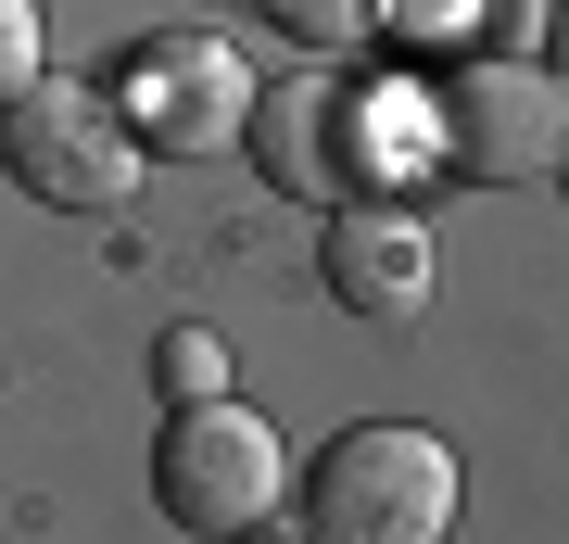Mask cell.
I'll list each match as a JSON object with an SVG mask.
<instances>
[{"label": "cell", "instance_id": "cell-1", "mask_svg": "<svg viewBox=\"0 0 569 544\" xmlns=\"http://www.w3.org/2000/svg\"><path fill=\"white\" fill-rule=\"evenodd\" d=\"M305 532L317 544H443L456 532V444L406 418H355L305 468Z\"/></svg>", "mask_w": 569, "mask_h": 544}, {"label": "cell", "instance_id": "cell-2", "mask_svg": "<svg viewBox=\"0 0 569 544\" xmlns=\"http://www.w3.org/2000/svg\"><path fill=\"white\" fill-rule=\"evenodd\" d=\"M0 165H13L26 202H51V216H114L127 190H140L152 140L127 127L114 89H77V77H26L0 101Z\"/></svg>", "mask_w": 569, "mask_h": 544}, {"label": "cell", "instance_id": "cell-3", "mask_svg": "<svg viewBox=\"0 0 569 544\" xmlns=\"http://www.w3.org/2000/svg\"><path fill=\"white\" fill-rule=\"evenodd\" d=\"M430 115H443L456 178H481V190H545L569 165V77H557V63H507V51L443 63Z\"/></svg>", "mask_w": 569, "mask_h": 544}, {"label": "cell", "instance_id": "cell-4", "mask_svg": "<svg viewBox=\"0 0 569 544\" xmlns=\"http://www.w3.org/2000/svg\"><path fill=\"white\" fill-rule=\"evenodd\" d=\"M152 506H164V532H203V544L253 532L266 506H279V431H266L253 405H228V393H203V405H164V444H152Z\"/></svg>", "mask_w": 569, "mask_h": 544}, {"label": "cell", "instance_id": "cell-5", "mask_svg": "<svg viewBox=\"0 0 569 544\" xmlns=\"http://www.w3.org/2000/svg\"><path fill=\"white\" fill-rule=\"evenodd\" d=\"M114 101H127V127H140L152 152H228L253 127V63L228 51L216 26H164V39L127 51Z\"/></svg>", "mask_w": 569, "mask_h": 544}, {"label": "cell", "instance_id": "cell-6", "mask_svg": "<svg viewBox=\"0 0 569 544\" xmlns=\"http://www.w3.org/2000/svg\"><path fill=\"white\" fill-rule=\"evenodd\" d=\"M241 152L266 165V190H291V202H355V165H367V89L329 77V63L266 77Z\"/></svg>", "mask_w": 569, "mask_h": 544}, {"label": "cell", "instance_id": "cell-7", "mask_svg": "<svg viewBox=\"0 0 569 544\" xmlns=\"http://www.w3.org/2000/svg\"><path fill=\"white\" fill-rule=\"evenodd\" d=\"M329 304L367 329H406L418 304H430V228L418 216H392V202H329Z\"/></svg>", "mask_w": 569, "mask_h": 544}, {"label": "cell", "instance_id": "cell-8", "mask_svg": "<svg viewBox=\"0 0 569 544\" xmlns=\"http://www.w3.org/2000/svg\"><path fill=\"white\" fill-rule=\"evenodd\" d=\"M152 393H164V405L228 393V343H216V329H164V343H152Z\"/></svg>", "mask_w": 569, "mask_h": 544}, {"label": "cell", "instance_id": "cell-9", "mask_svg": "<svg viewBox=\"0 0 569 544\" xmlns=\"http://www.w3.org/2000/svg\"><path fill=\"white\" fill-rule=\"evenodd\" d=\"M266 26L305 39V51H355L367 26H380V0H266Z\"/></svg>", "mask_w": 569, "mask_h": 544}, {"label": "cell", "instance_id": "cell-10", "mask_svg": "<svg viewBox=\"0 0 569 544\" xmlns=\"http://www.w3.org/2000/svg\"><path fill=\"white\" fill-rule=\"evenodd\" d=\"M39 77V0H0V101Z\"/></svg>", "mask_w": 569, "mask_h": 544}, {"label": "cell", "instance_id": "cell-11", "mask_svg": "<svg viewBox=\"0 0 569 544\" xmlns=\"http://www.w3.org/2000/svg\"><path fill=\"white\" fill-rule=\"evenodd\" d=\"M545 63L569 77V0H545Z\"/></svg>", "mask_w": 569, "mask_h": 544}, {"label": "cell", "instance_id": "cell-12", "mask_svg": "<svg viewBox=\"0 0 569 544\" xmlns=\"http://www.w3.org/2000/svg\"><path fill=\"white\" fill-rule=\"evenodd\" d=\"M557 190H569V165H557Z\"/></svg>", "mask_w": 569, "mask_h": 544}]
</instances>
